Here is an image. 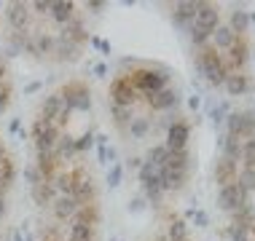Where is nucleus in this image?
<instances>
[{"instance_id": "obj_1", "label": "nucleus", "mask_w": 255, "mask_h": 241, "mask_svg": "<svg viewBox=\"0 0 255 241\" xmlns=\"http://www.w3.org/2000/svg\"><path fill=\"white\" fill-rule=\"evenodd\" d=\"M194 65H196V70L204 75V80L210 86H215L220 88L223 86V80H226V65H223V54H218L215 48H212L210 43L202 46V48H196V57H194Z\"/></svg>"}, {"instance_id": "obj_2", "label": "nucleus", "mask_w": 255, "mask_h": 241, "mask_svg": "<svg viewBox=\"0 0 255 241\" xmlns=\"http://www.w3.org/2000/svg\"><path fill=\"white\" fill-rule=\"evenodd\" d=\"M226 134L237 140H250L255 137V110H239V113L226 115Z\"/></svg>"}, {"instance_id": "obj_3", "label": "nucleus", "mask_w": 255, "mask_h": 241, "mask_svg": "<svg viewBox=\"0 0 255 241\" xmlns=\"http://www.w3.org/2000/svg\"><path fill=\"white\" fill-rule=\"evenodd\" d=\"M247 204H250V193L239 188V182H229L218 190V206L223 212H229V215H234L237 209H242Z\"/></svg>"}, {"instance_id": "obj_4", "label": "nucleus", "mask_w": 255, "mask_h": 241, "mask_svg": "<svg viewBox=\"0 0 255 241\" xmlns=\"http://www.w3.org/2000/svg\"><path fill=\"white\" fill-rule=\"evenodd\" d=\"M247 62H250V46H247L245 38H237V43H234L229 51H226L223 57V65H226V73H245Z\"/></svg>"}, {"instance_id": "obj_5", "label": "nucleus", "mask_w": 255, "mask_h": 241, "mask_svg": "<svg viewBox=\"0 0 255 241\" xmlns=\"http://www.w3.org/2000/svg\"><path fill=\"white\" fill-rule=\"evenodd\" d=\"M13 94H16V88H13V78H11L8 59H5L3 54H0V115H3L5 110L11 107Z\"/></svg>"}, {"instance_id": "obj_6", "label": "nucleus", "mask_w": 255, "mask_h": 241, "mask_svg": "<svg viewBox=\"0 0 255 241\" xmlns=\"http://www.w3.org/2000/svg\"><path fill=\"white\" fill-rule=\"evenodd\" d=\"M177 102H180V94H177V88H161L158 94H153L148 99V110L150 113H172V110L177 107Z\"/></svg>"}, {"instance_id": "obj_7", "label": "nucleus", "mask_w": 255, "mask_h": 241, "mask_svg": "<svg viewBox=\"0 0 255 241\" xmlns=\"http://www.w3.org/2000/svg\"><path fill=\"white\" fill-rule=\"evenodd\" d=\"M191 140V126L185 121H172L167 126V150H185Z\"/></svg>"}, {"instance_id": "obj_8", "label": "nucleus", "mask_w": 255, "mask_h": 241, "mask_svg": "<svg viewBox=\"0 0 255 241\" xmlns=\"http://www.w3.org/2000/svg\"><path fill=\"white\" fill-rule=\"evenodd\" d=\"M158 180H161V190L164 193H177V190L185 188V182H188V171H185V169L161 166V169H158Z\"/></svg>"}, {"instance_id": "obj_9", "label": "nucleus", "mask_w": 255, "mask_h": 241, "mask_svg": "<svg viewBox=\"0 0 255 241\" xmlns=\"http://www.w3.org/2000/svg\"><path fill=\"white\" fill-rule=\"evenodd\" d=\"M220 24V11L215 3H196V16H194V27L212 32Z\"/></svg>"}, {"instance_id": "obj_10", "label": "nucleus", "mask_w": 255, "mask_h": 241, "mask_svg": "<svg viewBox=\"0 0 255 241\" xmlns=\"http://www.w3.org/2000/svg\"><path fill=\"white\" fill-rule=\"evenodd\" d=\"M194 16H196V3H191V0L175 3V8H172V24L180 27V30H185V32L194 27Z\"/></svg>"}, {"instance_id": "obj_11", "label": "nucleus", "mask_w": 255, "mask_h": 241, "mask_svg": "<svg viewBox=\"0 0 255 241\" xmlns=\"http://www.w3.org/2000/svg\"><path fill=\"white\" fill-rule=\"evenodd\" d=\"M237 38H239V35H234L229 24H218L215 30H212V35H210V46L215 48L218 54H220V51H229V48L237 43Z\"/></svg>"}, {"instance_id": "obj_12", "label": "nucleus", "mask_w": 255, "mask_h": 241, "mask_svg": "<svg viewBox=\"0 0 255 241\" xmlns=\"http://www.w3.org/2000/svg\"><path fill=\"white\" fill-rule=\"evenodd\" d=\"M212 177H215V182L223 188V185L229 182H237V163L229 161L226 156H220L215 161V171H212Z\"/></svg>"}, {"instance_id": "obj_13", "label": "nucleus", "mask_w": 255, "mask_h": 241, "mask_svg": "<svg viewBox=\"0 0 255 241\" xmlns=\"http://www.w3.org/2000/svg\"><path fill=\"white\" fill-rule=\"evenodd\" d=\"M223 88H226V94H229V96H242V94L250 91V75H247V73H231V75H226Z\"/></svg>"}, {"instance_id": "obj_14", "label": "nucleus", "mask_w": 255, "mask_h": 241, "mask_svg": "<svg viewBox=\"0 0 255 241\" xmlns=\"http://www.w3.org/2000/svg\"><path fill=\"white\" fill-rule=\"evenodd\" d=\"M242 142L245 140H237V137H229V134H223L220 137V150H223V156L229 158V161H242Z\"/></svg>"}, {"instance_id": "obj_15", "label": "nucleus", "mask_w": 255, "mask_h": 241, "mask_svg": "<svg viewBox=\"0 0 255 241\" xmlns=\"http://www.w3.org/2000/svg\"><path fill=\"white\" fill-rule=\"evenodd\" d=\"M229 27H231V32H234V35L245 38V32L250 30V16H247V11H242V8H234V11H231V19H229Z\"/></svg>"}, {"instance_id": "obj_16", "label": "nucleus", "mask_w": 255, "mask_h": 241, "mask_svg": "<svg viewBox=\"0 0 255 241\" xmlns=\"http://www.w3.org/2000/svg\"><path fill=\"white\" fill-rule=\"evenodd\" d=\"M167 239H172V241H185L188 239V225L183 223V220H169V225H167V233H164Z\"/></svg>"}, {"instance_id": "obj_17", "label": "nucleus", "mask_w": 255, "mask_h": 241, "mask_svg": "<svg viewBox=\"0 0 255 241\" xmlns=\"http://www.w3.org/2000/svg\"><path fill=\"white\" fill-rule=\"evenodd\" d=\"M237 182H239V188H242L245 193H253L255 190V169L242 166L237 171Z\"/></svg>"}, {"instance_id": "obj_18", "label": "nucleus", "mask_w": 255, "mask_h": 241, "mask_svg": "<svg viewBox=\"0 0 255 241\" xmlns=\"http://www.w3.org/2000/svg\"><path fill=\"white\" fill-rule=\"evenodd\" d=\"M210 35H212V32L202 30V27H191V30H188V38H191V43H194V48L207 46V43H210Z\"/></svg>"}, {"instance_id": "obj_19", "label": "nucleus", "mask_w": 255, "mask_h": 241, "mask_svg": "<svg viewBox=\"0 0 255 241\" xmlns=\"http://www.w3.org/2000/svg\"><path fill=\"white\" fill-rule=\"evenodd\" d=\"M242 161H245V166L255 169V137L242 142Z\"/></svg>"}, {"instance_id": "obj_20", "label": "nucleus", "mask_w": 255, "mask_h": 241, "mask_svg": "<svg viewBox=\"0 0 255 241\" xmlns=\"http://www.w3.org/2000/svg\"><path fill=\"white\" fill-rule=\"evenodd\" d=\"M229 113H231V110H229V102H218V105L210 110V121H212V123H220V121H223V115H229Z\"/></svg>"}, {"instance_id": "obj_21", "label": "nucleus", "mask_w": 255, "mask_h": 241, "mask_svg": "<svg viewBox=\"0 0 255 241\" xmlns=\"http://www.w3.org/2000/svg\"><path fill=\"white\" fill-rule=\"evenodd\" d=\"M119 180H121V166H113V169H110V174H108V185H110V188H116Z\"/></svg>"}, {"instance_id": "obj_22", "label": "nucleus", "mask_w": 255, "mask_h": 241, "mask_svg": "<svg viewBox=\"0 0 255 241\" xmlns=\"http://www.w3.org/2000/svg\"><path fill=\"white\" fill-rule=\"evenodd\" d=\"M194 223L199 225V228H207V215L204 212H194Z\"/></svg>"}, {"instance_id": "obj_23", "label": "nucleus", "mask_w": 255, "mask_h": 241, "mask_svg": "<svg viewBox=\"0 0 255 241\" xmlns=\"http://www.w3.org/2000/svg\"><path fill=\"white\" fill-rule=\"evenodd\" d=\"M199 105H202V99H199V96H191V99H188V107L191 110H196Z\"/></svg>"}, {"instance_id": "obj_24", "label": "nucleus", "mask_w": 255, "mask_h": 241, "mask_svg": "<svg viewBox=\"0 0 255 241\" xmlns=\"http://www.w3.org/2000/svg\"><path fill=\"white\" fill-rule=\"evenodd\" d=\"M247 16H250V24H255V13H247Z\"/></svg>"}]
</instances>
